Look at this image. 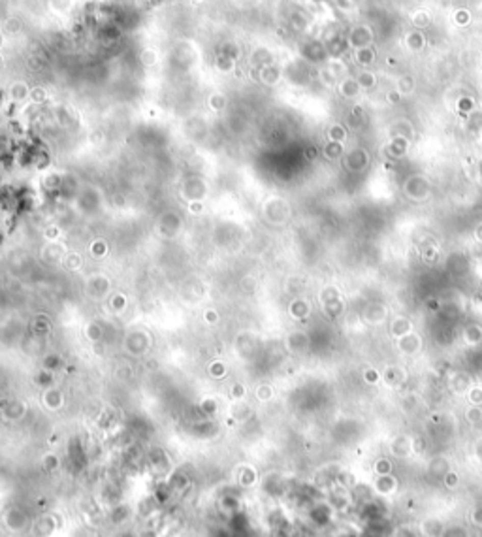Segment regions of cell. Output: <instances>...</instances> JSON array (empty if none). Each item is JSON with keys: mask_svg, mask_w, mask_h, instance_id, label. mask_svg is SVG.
Listing matches in <instances>:
<instances>
[{"mask_svg": "<svg viewBox=\"0 0 482 537\" xmlns=\"http://www.w3.org/2000/svg\"><path fill=\"white\" fill-rule=\"evenodd\" d=\"M375 61H377V53H375V47H373V45L354 51V62L358 64L360 68H369V66H373Z\"/></svg>", "mask_w": 482, "mask_h": 537, "instance_id": "obj_10", "label": "cell"}, {"mask_svg": "<svg viewBox=\"0 0 482 537\" xmlns=\"http://www.w3.org/2000/svg\"><path fill=\"white\" fill-rule=\"evenodd\" d=\"M194 2H200V0H194Z\"/></svg>", "mask_w": 482, "mask_h": 537, "instance_id": "obj_46", "label": "cell"}, {"mask_svg": "<svg viewBox=\"0 0 482 537\" xmlns=\"http://www.w3.org/2000/svg\"><path fill=\"white\" fill-rule=\"evenodd\" d=\"M328 142H341V143H345L346 140V129H345V124H341V123H334V124H330L328 126Z\"/></svg>", "mask_w": 482, "mask_h": 537, "instance_id": "obj_17", "label": "cell"}, {"mask_svg": "<svg viewBox=\"0 0 482 537\" xmlns=\"http://www.w3.org/2000/svg\"><path fill=\"white\" fill-rule=\"evenodd\" d=\"M413 136H414V129L407 119H399V121H396V123L390 126V138H407V140H413Z\"/></svg>", "mask_w": 482, "mask_h": 537, "instance_id": "obj_12", "label": "cell"}, {"mask_svg": "<svg viewBox=\"0 0 482 537\" xmlns=\"http://www.w3.org/2000/svg\"><path fill=\"white\" fill-rule=\"evenodd\" d=\"M209 104L213 110H223L224 106H226V98H224V94H213L209 100Z\"/></svg>", "mask_w": 482, "mask_h": 537, "instance_id": "obj_36", "label": "cell"}, {"mask_svg": "<svg viewBox=\"0 0 482 537\" xmlns=\"http://www.w3.org/2000/svg\"><path fill=\"white\" fill-rule=\"evenodd\" d=\"M426 308L430 309L432 313H437V311H441V302L439 300H435V298H432V300H427Z\"/></svg>", "mask_w": 482, "mask_h": 537, "instance_id": "obj_39", "label": "cell"}, {"mask_svg": "<svg viewBox=\"0 0 482 537\" xmlns=\"http://www.w3.org/2000/svg\"><path fill=\"white\" fill-rule=\"evenodd\" d=\"M464 340L467 345H478L482 343V326L478 324H469L464 328Z\"/></svg>", "mask_w": 482, "mask_h": 537, "instance_id": "obj_16", "label": "cell"}, {"mask_svg": "<svg viewBox=\"0 0 482 537\" xmlns=\"http://www.w3.org/2000/svg\"><path fill=\"white\" fill-rule=\"evenodd\" d=\"M31 96L34 102H43V100H45V91H43L42 87H40V89H34L31 93Z\"/></svg>", "mask_w": 482, "mask_h": 537, "instance_id": "obj_38", "label": "cell"}, {"mask_svg": "<svg viewBox=\"0 0 482 537\" xmlns=\"http://www.w3.org/2000/svg\"><path fill=\"white\" fill-rule=\"evenodd\" d=\"M422 260H424L426 264H435V262L439 260V249L435 247V245L424 247L422 249Z\"/></svg>", "mask_w": 482, "mask_h": 537, "instance_id": "obj_28", "label": "cell"}, {"mask_svg": "<svg viewBox=\"0 0 482 537\" xmlns=\"http://www.w3.org/2000/svg\"><path fill=\"white\" fill-rule=\"evenodd\" d=\"M467 253L473 260H482V241H473L467 247Z\"/></svg>", "mask_w": 482, "mask_h": 537, "instance_id": "obj_34", "label": "cell"}, {"mask_svg": "<svg viewBox=\"0 0 482 537\" xmlns=\"http://www.w3.org/2000/svg\"><path fill=\"white\" fill-rule=\"evenodd\" d=\"M362 317H364V321L367 322V324H371V326H379V324H383V322L388 321L390 311H388V308H386V303L369 302L367 305H365Z\"/></svg>", "mask_w": 482, "mask_h": 537, "instance_id": "obj_4", "label": "cell"}, {"mask_svg": "<svg viewBox=\"0 0 482 537\" xmlns=\"http://www.w3.org/2000/svg\"><path fill=\"white\" fill-rule=\"evenodd\" d=\"M318 80H320L322 85L328 87V89L335 87V85H337V81H339L334 74H332V72H330V68H328V66H324V68L318 70Z\"/></svg>", "mask_w": 482, "mask_h": 537, "instance_id": "obj_26", "label": "cell"}, {"mask_svg": "<svg viewBox=\"0 0 482 537\" xmlns=\"http://www.w3.org/2000/svg\"><path fill=\"white\" fill-rule=\"evenodd\" d=\"M365 117V113H364V108L362 106H354L353 108V119H358V121H362V119Z\"/></svg>", "mask_w": 482, "mask_h": 537, "instance_id": "obj_40", "label": "cell"}, {"mask_svg": "<svg viewBox=\"0 0 482 537\" xmlns=\"http://www.w3.org/2000/svg\"><path fill=\"white\" fill-rule=\"evenodd\" d=\"M409 143L411 140L407 138H390L388 145H386V153L390 159H401L409 151Z\"/></svg>", "mask_w": 482, "mask_h": 537, "instance_id": "obj_9", "label": "cell"}, {"mask_svg": "<svg viewBox=\"0 0 482 537\" xmlns=\"http://www.w3.org/2000/svg\"><path fill=\"white\" fill-rule=\"evenodd\" d=\"M311 313V305L307 300H303V298H296L294 302L290 303V317L292 319H296V321H302V319H305V317L309 315Z\"/></svg>", "mask_w": 482, "mask_h": 537, "instance_id": "obj_15", "label": "cell"}, {"mask_svg": "<svg viewBox=\"0 0 482 537\" xmlns=\"http://www.w3.org/2000/svg\"><path fill=\"white\" fill-rule=\"evenodd\" d=\"M322 153H324V157H326L328 161H339V159H343V155L346 153L345 143L326 142V145L322 147Z\"/></svg>", "mask_w": 482, "mask_h": 537, "instance_id": "obj_14", "label": "cell"}, {"mask_svg": "<svg viewBox=\"0 0 482 537\" xmlns=\"http://www.w3.org/2000/svg\"><path fill=\"white\" fill-rule=\"evenodd\" d=\"M467 400L471 405H482V389L480 387H471L467 390Z\"/></svg>", "mask_w": 482, "mask_h": 537, "instance_id": "obj_31", "label": "cell"}, {"mask_svg": "<svg viewBox=\"0 0 482 537\" xmlns=\"http://www.w3.org/2000/svg\"><path fill=\"white\" fill-rule=\"evenodd\" d=\"M373 45V31L369 25H356L351 29L349 36H346V47L349 49H362V47H369Z\"/></svg>", "mask_w": 482, "mask_h": 537, "instance_id": "obj_3", "label": "cell"}, {"mask_svg": "<svg viewBox=\"0 0 482 537\" xmlns=\"http://www.w3.org/2000/svg\"><path fill=\"white\" fill-rule=\"evenodd\" d=\"M318 300H320V303H328V302H334V300H341V290L337 289L335 285H326V287L320 290Z\"/></svg>", "mask_w": 482, "mask_h": 537, "instance_id": "obj_23", "label": "cell"}, {"mask_svg": "<svg viewBox=\"0 0 482 537\" xmlns=\"http://www.w3.org/2000/svg\"><path fill=\"white\" fill-rule=\"evenodd\" d=\"M445 482H446V487H456V484H458V475H456V473H446Z\"/></svg>", "mask_w": 482, "mask_h": 537, "instance_id": "obj_41", "label": "cell"}, {"mask_svg": "<svg viewBox=\"0 0 482 537\" xmlns=\"http://www.w3.org/2000/svg\"><path fill=\"white\" fill-rule=\"evenodd\" d=\"M142 61H145V62H147V64H149V62H153V61H155V53H153V51H143V53H142Z\"/></svg>", "mask_w": 482, "mask_h": 537, "instance_id": "obj_43", "label": "cell"}, {"mask_svg": "<svg viewBox=\"0 0 482 537\" xmlns=\"http://www.w3.org/2000/svg\"><path fill=\"white\" fill-rule=\"evenodd\" d=\"M411 449H413L411 439L403 438V436L396 438V439H394V443H392V452H394V454H397V456H405V454H407Z\"/></svg>", "mask_w": 482, "mask_h": 537, "instance_id": "obj_24", "label": "cell"}, {"mask_svg": "<svg viewBox=\"0 0 482 537\" xmlns=\"http://www.w3.org/2000/svg\"><path fill=\"white\" fill-rule=\"evenodd\" d=\"M343 166H345V170H349V172H353V173H360V172H364L365 168L369 166V153H367V149L364 147H353V149H349L345 155H343Z\"/></svg>", "mask_w": 482, "mask_h": 537, "instance_id": "obj_2", "label": "cell"}, {"mask_svg": "<svg viewBox=\"0 0 482 537\" xmlns=\"http://www.w3.org/2000/svg\"><path fill=\"white\" fill-rule=\"evenodd\" d=\"M2 62H4V59H2V55H0V64H2Z\"/></svg>", "mask_w": 482, "mask_h": 537, "instance_id": "obj_45", "label": "cell"}, {"mask_svg": "<svg viewBox=\"0 0 482 537\" xmlns=\"http://www.w3.org/2000/svg\"><path fill=\"white\" fill-rule=\"evenodd\" d=\"M450 387L454 389V392H458V394H467V390L471 389V381H469V377L464 375V373H454L450 379Z\"/></svg>", "mask_w": 482, "mask_h": 537, "instance_id": "obj_18", "label": "cell"}, {"mask_svg": "<svg viewBox=\"0 0 482 537\" xmlns=\"http://www.w3.org/2000/svg\"><path fill=\"white\" fill-rule=\"evenodd\" d=\"M307 345H309V338H307V334L305 332L290 334V338H288V347H290L292 351H303V349H307Z\"/></svg>", "mask_w": 482, "mask_h": 537, "instance_id": "obj_20", "label": "cell"}, {"mask_svg": "<svg viewBox=\"0 0 482 537\" xmlns=\"http://www.w3.org/2000/svg\"><path fill=\"white\" fill-rule=\"evenodd\" d=\"M394 89H396L397 93H399L403 98H405V96H409V94H411L414 89H416V80H414L411 74H401L396 80V87H394Z\"/></svg>", "mask_w": 482, "mask_h": 537, "instance_id": "obj_13", "label": "cell"}, {"mask_svg": "<svg viewBox=\"0 0 482 537\" xmlns=\"http://www.w3.org/2000/svg\"><path fill=\"white\" fill-rule=\"evenodd\" d=\"M414 330L413 319L409 315H394L388 322V334L394 340H399L403 336H407L409 332Z\"/></svg>", "mask_w": 482, "mask_h": 537, "instance_id": "obj_5", "label": "cell"}, {"mask_svg": "<svg viewBox=\"0 0 482 537\" xmlns=\"http://www.w3.org/2000/svg\"><path fill=\"white\" fill-rule=\"evenodd\" d=\"M328 68H330V72L337 78V80H343L345 75H349V70H346V64L345 61L341 59V57H332L330 59V62H328Z\"/></svg>", "mask_w": 482, "mask_h": 537, "instance_id": "obj_19", "label": "cell"}, {"mask_svg": "<svg viewBox=\"0 0 482 537\" xmlns=\"http://www.w3.org/2000/svg\"><path fill=\"white\" fill-rule=\"evenodd\" d=\"M403 43H405V47H407L411 53H418V51H422L424 49V45H426V36H424V32L422 31L414 29V31L405 34Z\"/></svg>", "mask_w": 482, "mask_h": 537, "instance_id": "obj_8", "label": "cell"}, {"mask_svg": "<svg viewBox=\"0 0 482 537\" xmlns=\"http://www.w3.org/2000/svg\"><path fill=\"white\" fill-rule=\"evenodd\" d=\"M411 23H413L414 29L422 31V29H426V27L432 23V17H430V13H427L426 10H414V12L411 13Z\"/></svg>", "mask_w": 482, "mask_h": 537, "instance_id": "obj_21", "label": "cell"}, {"mask_svg": "<svg viewBox=\"0 0 482 537\" xmlns=\"http://www.w3.org/2000/svg\"><path fill=\"white\" fill-rule=\"evenodd\" d=\"M375 471H377L379 475H388L390 471H392V464H390L388 460L381 458V460L375 462Z\"/></svg>", "mask_w": 482, "mask_h": 537, "instance_id": "obj_35", "label": "cell"}, {"mask_svg": "<svg viewBox=\"0 0 482 537\" xmlns=\"http://www.w3.org/2000/svg\"><path fill=\"white\" fill-rule=\"evenodd\" d=\"M475 108H476L475 98H473V96H467V94L460 96V98H458V102H456V110L460 111L462 115H467V117H469L471 113L475 111Z\"/></svg>", "mask_w": 482, "mask_h": 537, "instance_id": "obj_22", "label": "cell"}, {"mask_svg": "<svg viewBox=\"0 0 482 537\" xmlns=\"http://www.w3.org/2000/svg\"><path fill=\"white\" fill-rule=\"evenodd\" d=\"M430 192H432V183L426 175H420V173H414V175L405 179V183H403V194L413 202L426 200L430 196Z\"/></svg>", "mask_w": 482, "mask_h": 537, "instance_id": "obj_1", "label": "cell"}, {"mask_svg": "<svg viewBox=\"0 0 482 537\" xmlns=\"http://www.w3.org/2000/svg\"><path fill=\"white\" fill-rule=\"evenodd\" d=\"M294 2H300V0H294Z\"/></svg>", "mask_w": 482, "mask_h": 537, "instance_id": "obj_47", "label": "cell"}, {"mask_svg": "<svg viewBox=\"0 0 482 537\" xmlns=\"http://www.w3.org/2000/svg\"><path fill=\"white\" fill-rule=\"evenodd\" d=\"M403 379V371L397 368V366H392L388 370L384 371V381L386 385H397L399 381Z\"/></svg>", "mask_w": 482, "mask_h": 537, "instance_id": "obj_27", "label": "cell"}, {"mask_svg": "<svg viewBox=\"0 0 482 537\" xmlns=\"http://www.w3.org/2000/svg\"><path fill=\"white\" fill-rule=\"evenodd\" d=\"M339 10H351L353 8V2L351 0H334Z\"/></svg>", "mask_w": 482, "mask_h": 537, "instance_id": "obj_42", "label": "cell"}, {"mask_svg": "<svg viewBox=\"0 0 482 537\" xmlns=\"http://www.w3.org/2000/svg\"><path fill=\"white\" fill-rule=\"evenodd\" d=\"M469 21H471V15L467 10H458V12H454V23H456L458 27L469 25Z\"/></svg>", "mask_w": 482, "mask_h": 537, "instance_id": "obj_32", "label": "cell"}, {"mask_svg": "<svg viewBox=\"0 0 482 537\" xmlns=\"http://www.w3.org/2000/svg\"><path fill=\"white\" fill-rule=\"evenodd\" d=\"M322 309L330 319H337L339 315H343L345 311V305H343V300H334V302L322 303Z\"/></svg>", "mask_w": 482, "mask_h": 537, "instance_id": "obj_25", "label": "cell"}, {"mask_svg": "<svg viewBox=\"0 0 482 537\" xmlns=\"http://www.w3.org/2000/svg\"><path fill=\"white\" fill-rule=\"evenodd\" d=\"M473 238H475L476 241H482V222H478L475 226V230H473Z\"/></svg>", "mask_w": 482, "mask_h": 537, "instance_id": "obj_44", "label": "cell"}, {"mask_svg": "<svg viewBox=\"0 0 482 537\" xmlns=\"http://www.w3.org/2000/svg\"><path fill=\"white\" fill-rule=\"evenodd\" d=\"M397 343V349H399V352H403V354H416V352L420 351L422 349V338L418 336V334L414 332H409L407 336H403V338H399V340H396Z\"/></svg>", "mask_w": 482, "mask_h": 537, "instance_id": "obj_7", "label": "cell"}, {"mask_svg": "<svg viewBox=\"0 0 482 537\" xmlns=\"http://www.w3.org/2000/svg\"><path fill=\"white\" fill-rule=\"evenodd\" d=\"M364 381L367 385H377L381 381V373L375 368H367V370H364Z\"/></svg>", "mask_w": 482, "mask_h": 537, "instance_id": "obj_33", "label": "cell"}, {"mask_svg": "<svg viewBox=\"0 0 482 537\" xmlns=\"http://www.w3.org/2000/svg\"><path fill=\"white\" fill-rule=\"evenodd\" d=\"M279 78H281V72H279L275 66H264V70H262V80L266 81V83L273 85V83L279 81Z\"/></svg>", "mask_w": 482, "mask_h": 537, "instance_id": "obj_29", "label": "cell"}, {"mask_svg": "<svg viewBox=\"0 0 482 537\" xmlns=\"http://www.w3.org/2000/svg\"><path fill=\"white\" fill-rule=\"evenodd\" d=\"M465 420L471 422V424H478L482 420V409L480 405H471L467 411H465Z\"/></svg>", "mask_w": 482, "mask_h": 537, "instance_id": "obj_30", "label": "cell"}, {"mask_svg": "<svg viewBox=\"0 0 482 537\" xmlns=\"http://www.w3.org/2000/svg\"><path fill=\"white\" fill-rule=\"evenodd\" d=\"M337 93L345 100H356L364 91L360 89L358 81H356L354 75H345L343 80L337 81Z\"/></svg>", "mask_w": 482, "mask_h": 537, "instance_id": "obj_6", "label": "cell"}, {"mask_svg": "<svg viewBox=\"0 0 482 537\" xmlns=\"http://www.w3.org/2000/svg\"><path fill=\"white\" fill-rule=\"evenodd\" d=\"M354 78H356V81H358V85H360V89H362V91H373V89L377 87V83H379L377 74H375L373 70H369V68H362L358 74L354 75Z\"/></svg>", "mask_w": 482, "mask_h": 537, "instance_id": "obj_11", "label": "cell"}, {"mask_svg": "<svg viewBox=\"0 0 482 537\" xmlns=\"http://www.w3.org/2000/svg\"><path fill=\"white\" fill-rule=\"evenodd\" d=\"M401 100H403V96H401L399 93H397L396 89H390L388 93H386V102H388V104L396 106V104H399Z\"/></svg>", "mask_w": 482, "mask_h": 537, "instance_id": "obj_37", "label": "cell"}]
</instances>
